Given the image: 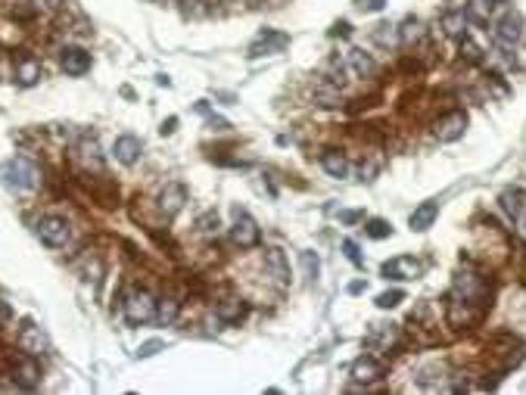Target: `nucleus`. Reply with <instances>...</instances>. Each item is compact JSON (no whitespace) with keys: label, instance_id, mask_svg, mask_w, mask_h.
<instances>
[{"label":"nucleus","instance_id":"7c9ffc66","mask_svg":"<svg viewBox=\"0 0 526 395\" xmlns=\"http://www.w3.org/2000/svg\"><path fill=\"white\" fill-rule=\"evenodd\" d=\"M343 253H346V258H349L352 265H362L364 258H362V253H358V246L352 240H343Z\"/></svg>","mask_w":526,"mask_h":395},{"label":"nucleus","instance_id":"39448f33","mask_svg":"<svg viewBox=\"0 0 526 395\" xmlns=\"http://www.w3.org/2000/svg\"><path fill=\"white\" fill-rule=\"evenodd\" d=\"M230 236H234L237 246L252 249V246H258V236H262V234H258V225L252 221L249 212L234 209V227H230Z\"/></svg>","mask_w":526,"mask_h":395},{"label":"nucleus","instance_id":"412c9836","mask_svg":"<svg viewBox=\"0 0 526 395\" xmlns=\"http://www.w3.org/2000/svg\"><path fill=\"white\" fill-rule=\"evenodd\" d=\"M178 312H181V305H178V299H171V296H165V299H159V302H156V318H159L165 327L175 324Z\"/></svg>","mask_w":526,"mask_h":395},{"label":"nucleus","instance_id":"4be33fe9","mask_svg":"<svg viewBox=\"0 0 526 395\" xmlns=\"http://www.w3.org/2000/svg\"><path fill=\"white\" fill-rule=\"evenodd\" d=\"M349 62H352V69H355L362 78H367V75H374V72H377L374 60L364 53V50H349Z\"/></svg>","mask_w":526,"mask_h":395},{"label":"nucleus","instance_id":"cd10ccee","mask_svg":"<svg viewBox=\"0 0 526 395\" xmlns=\"http://www.w3.org/2000/svg\"><path fill=\"white\" fill-rule=\"evenodd\" d=\"M299 262H302V268H305V277H308V280L318 277V271H321L318 255H315V253H302V255H299Z\"/></svg>","mask_w":526,"mask_h":395},{"label":"nucleus","instance_id":"58836bf2","mask_svg":"<svg viewBox=\"0 0 526 395\" xmlns=\"http://www.w3.org/2000/svg\"><path fill=\"white\" fill-rule=\"evenodd\" d=\"M175 4H193V0H175Z\"/></svg>","mask_w":526,"mask_h":395},{"label":"nucleus","instance_id":"bb28decb","mask_svg":"<svg viewBox=\"0 0 526 395\" xmlns=\"http://www.w3.org/2000/svg\"><path fill=\"white\" fill-rule=\"evenodd\" d=\"M399 302H405V293L402 290H386L377 296V308H395Z\"/></svg>","mask_w":526,"mask_h":395},{"label":"nucleus","instance_id":"f3484780","mask_svg":"<svg viewBox=\"0 0 526 395\" xmlns=\"http://www.w3.org/2000/svg\"><path fill=\"white\" fill-rule=\"evenodd\" d=\"M436 215H439V206L436 203H421L412 212L408 225H412V231H430V227H433V221H436Z\"/></svg>","mask_w":526,"mask_h":395},{"label":"nucleus","instance_id":"0eeeda50","mask_svg":"<svg viewBox=\"0 0 526 395\" xmlns=\"http://www.w3.org/2000/svg\"><path fill=\"white\" fill-rule=\"evenodd\" d=\"M523 34V19L517 13H504V16L495 22V41L501 47H514Z\"/></svg>","mask_w":526,"mask_h":395},{"label":"nucleus","instance_id":"b1692460","mask_svg":"<svg viewBox=\"0 0 526 395\" xmlns=\"http://www.w3.org/2000/svg\"><path fill=\"white\" fill-rule=\"evenodd\" d=\"M442 25H445V34H452V38H464L467 19H464V13H452V16L442 19Z\"/></svg>","mask_w":526,"mask_h":395},{"label":"nucleus","instance_id":"4c0bfd02","mask_svg":"<svg viewBox=\"0 0 526 395\" xmlns=\"http://www.w3.org/2000/svg\"><path fill=\"white\" fill-rule=\"evenodd\" d=\"M520 231H523V234H526V212H523V215H520Z\"/></svg>","mask_w":526,"mask_h":395},{"label":"nucleus","instance_id":"4468645a","mask_svg":"<svg viewBox=\"0 0 526 395\" xmlns=\"http://www.w3.org/2000/svg\"><path fill=\"white\" fill-rule=\"evenodd\" d=\"M63 69L69 75H84L91 69V53H84L81 47H66L63 50Z\"/></svg>","mask_w":526,"mask_h":395},{"label":"nucleus","instance_id":"393cba45","mask_svg":"<svg viewBox=\"0 0 526 395\" xmlns=\"http://www.w3.org/2000/svg\"><path fill=\"white\" fill-rule=\"evenodd\" d=\"M364 231H367V236H374V240H386V236L393 234V225H389V221H383V218H371Z\"/></svg>","mask_w":526,"mask_h":395},{"label":"nucleus","instance_id":"dca6fc26","mask_svg":"<svg viewBox=\"0 0 526 395\" xmlns=\"http://www.w3.org/2000/svg\"><path fill=\"white\" fill-rule=\"evenodd\" d=\"M215 314H218L221 324H240L246 318V305H243V299H225V302H218Z\"/></svg>","mask_w":526,"mask_h":395},{"label":"nucleus","instance_id":"aec40b11","mask_svg":"<svg viewBox=\"0 0 526 395\" xmlns=\"http://www.w3.org/2000/svg\"><path fill=\"white\" fill-rule=\"evenodd\" d=\"M38 78H41V62L32 60V56H22L16 66V81L22 88H32V84H38Z\"/></svg>","mask_w":526,"mask_h":395},{"label":"nucleus","instance_id":"20e7f679","mask_svg":"<svg viewBox=\"0 0 526 395\" xmlns=\"http://www.w3.org/2000/svg\"><path fill=\"white\" fill-rule=\"evenodd\" d=\"M125 318H128V324H147V321H153L156 318V299L150 296V293H131V296L125 299Z\"/></svg>","mask_w":526,"mask_h":395},{"label":"nucleus","instance_id":"6ab92c4d","mask_svg":"<svg viewBox=\"0 0 526 395\" xmlns=\"http://www.w3.org/2000/svg\"><path fill=\"white\" fill-rule=\"evenodd\" d=\"M321 168L327 171L330 178H346L349 175V159H346L343 153H336V149H327V153L321 156Z\"/></svg>","mask_w":526,"mask_h":395},{"label":"nucleus","instance_id":"2eb2a0df","mask_svg":"<svg viewBox=\"0 0 526 395\" xmlns=\"http://www.w3.org/2000/svg\"><path fill=\"white\" fill-rule=\"evenodd\" d=\"M13 380H16L22 389H34L38 386V380H41V370H38V364L32 361V358H22V361L13 368Z\"/></svg>","mask_w":526,"mask_h":395},{"label":"nucleus","instance_id":"e433bc0d","mask_svg":"<svg viewBox=\"0 0 526 395\" xmlns=\"http://www.w3.org/2000/svg\"><path fill=\"white\" fill-rule=\"evenodd\" d=\"M175 125H178V119H169V121L162 125V134H171V131H175Z\"/></svg>","mask_w":526,"mask_h":395},{"label":"nucleus","instance_id":"f03ea898","mask_svg":"<svg viewBox=\"0 0 526 395\" xmlns=\"http://www.w3.org/2000/svg\"><path fill=\"white\" fill-rule=\"evenodd\" d=\"M486 296H489V290L477 274L464 271V274L455 277V293H452V299H458V302H464V305H480V302H486Z\"/></svg>","mask_w":526,"mask_h":395},{"label":"nucleus","instance_id":"c9c22d12","mask_svg":"<svg viewBox=\"0 0 526 395\" xmlns=\"http://www.w3.org/2000/svg\"><path fill=\"white\" fill-rule=\"evenodd\" d=\"M330 34H343V38H346V34H349V22H336V25H334V32H330Z\"/></svg>","mask_w":526,"mask_h":395},{"label":"nucleus","instance_id":"5701e85b","mask_svg":"<svg viewBox=\"0 0 526 395\" xmlns=\"http://www.w3.org/2000/svg\"><path fill=\"white\" fill-rule=\"evenodd\" d=\"M501 206L508 215H514V218H520L523 215V193L520 190H504L501 193Z\"/></svg>","mask_w":526,"mask_h":395},{"label":"nucleus","instance_id":"a211bd4d","mask_svg":"<svg viewBox=\"0 0 526 395\" xmlns=\"http://www.w3.org/2000/svg\"><path fill=\"white\" fill-rule=\"evenodd\" d=\"M489 13H492V0H467L464 4V19L471 25H489Z\"/></svg>","mask_w":526,"mask_h":395},{"label":"nucleus","instance_id":"423d86ee","mask_svg":"<svg viewBox=\"0 0 526 395\" xmlns=\"http://www.w3.org/2000/svg\"><path fill=\"white\" fill-rule=\"evenodd\" d=\"M380 274L386 280H417L423 274V265L412 255H399V258H389L383 268H380Z\"/></svg>","mask_w":526,"mask_h":395},{"label":"nucleus","instance_id":"c85d7f7f","mask_svg":"<svg viewBox=\"0 0 526 395\" xmlns=\"http://www.w3.org/2000/svg\"><path fill=\"white\" fill-rule=\"evenodd\" d=\"M461 56H467V62H480L482 60V50L473 44L471 38H461Z\"/></svg>","mask_w":526,"mask_h":395},{"label":"nucleus","instance_id":"2f4dec72","mask_svg":"<svg viewBox=\"0 0 526 395\" xmlns=\"http://www.w3.org/2000/svg\"><path fill=\"white\" fill-rule=\"evenodd\" d=\"M377 28H380V32H374V41H380V44H389V41H393V34H395L393 25L383 22V25H377Z\"/></svg>","mask_w":526,"mask_h":395},{"label":"nucleus","instance_id":"1a4fd4ad","mask_svg":"<svg viewBox=\"0 0 526 395\" xmlns=\"http://www.w3.org/2000/svg\"><path fill=\"white\" fill-rule=\"evenodd\" d=\"M386 373V368H383V361H377L374 355H362L358 358L355 364H352V380L355 383H374V380H380Z\"/></svg>","mask_w":526,"mask_h":395},{"label":"nucleus","instance_id":"9b49d317","mask_svg":"<svg viewBox=\"0 0 526 395\" xmlns=\"http://www.w3.org/2000/svg\"><path fill=\"white\" fill-rule=\"evenodd\" d=\"M140 153H143V143L134 138V134H121V138L112 143V156L121 165H134L140 159Z\"/></svg>","mask_w":526,"mask_h":395},{"label":"nucleus","instance_id":"c756f323","mask_svg":"<svg viewBox=\"0 0 526 395\" xmlns=\"http://www.w3.org/2000/svg\"><path fill=\"white\" fill-rule=\"evenodd\" d=\"M199 231H203V234H218V215H215V212L203 215V218H199Z\"/></svg>","mask_w":526,"mask_h":395},{"label":"nucleus","instance_id":"ddd939ff","mask_svg":"<svg viewBox=\"0 0 526 395\" xmlns=\"http://www.w3.org/2000/svg\"><path fill=\"white\" fill-rule=\"evenodd\" d=\"M184 203H187V190H184V184H165V190L159 193V209L169 215H178L184 209Z\"/></svg>","mask_w":526,"mask_h":395},{"label":"nucleus","instance_id":"f704fd0d","mask_svg":"<svg viewBox=\"0 0 526 395\" xmlns=\"http://www.w3.org/2000/svg\"><path fill=\"white\" fill-rule=\"evenodd\" d=\"M340 218L346 221V225H352V221H358V218H362V212H340Z\"/></svg>","mask_w":526,"mask_h":395},{"label":"nucleus","instance_id":"473e14b6","mask_svg":"<svg viewBox=\"0 0 526 395\" xmlns=\"http://www.w3.org/2000/svg\"><path fill=\"white\" fill-rule=\"evenodd\" d=\"M383 4H386V0H358V10L377 13V10H383Z\"/></svg>","mask_w":526,"mask_h":395},{"label":"nucleus","instance_id":"a878e982","mask_svg":"<svg viewBox=\"0 0 526 395\" xmlns=\"http://www.w3.org/2000/svg\"><path fill=\"white\" fill-rule=\"evenodd\" d=\"M399 38H402V44H414V41L421 38V22H417V19H405Z\"/></svg>","mask_w":526,"mask_h":395},{"label":"nucleus","instance_id":"f257e3e1","mask_svg":"<svg viewBox=\"0 0 526 395\" xmlns=\"http://www.w3.org/2000/svg\"><path fill=\"white\" fill-rule=\"evenodd\" d=\"M0 178H4V184L10 187V190H34L38 187V168H34V162H28L25 156H16V159H10L0 168Z\"/></svg>","mask_w":526,"mask_h":395},{"label":"nucleus","instance_id":"72a5a7b5","mask_svg":"<svg viewBox=\"0 0 526 395\" xmlns=\"http://www.w3.org/2000/svg\"><path fill=\"white\" fill-rule=\"evenodd\" d=\"M156 349H162L159 340H153V342H147V346H140L138 355H140V358H150V355H156Z\"/></svg>","mask_w":526,"mask_h":395},{"label":"nucleus","instance_id":"ea45409f","mask_svg":"<svg viewBox=\"0 0 526 395\" xmlns=\"http://www.w3.org/2000/svg\"><path fill=\"white\" fill-rule=\"evenodd\" d=\"M492 4H508V0H492Z\"/></svg>","mask_w":526,"mask_h":395},{"label":"nucleus","instance_id":"f8f14e48","mask_svg":"<svg viewBox=\"0 0 526 395\" xmlns=\"http://www.w3.org/2000/svg\"><path fill=\"white\" fill-rule=\"evenodd\" d=\"M265 271H268L277 286L290 283V265H287V255L280 253V249H268V253H265Z\"/></svg>","mask_w":526,"mask_h":395},{"label":"nucleus","instance_id":"7ed1b4c3","mask_svg":"<svg viewBox=\"0 0 526 395\" xmlns=\"http://www.w3.org/2000/svg\"><path fill=\"white\" fill-rule=\"evenodd\" d=\"M38 236H41V243L50 249H60V246H66L69 243V221L66 218H60V215H47V218H41L38 221Z\"/></svg>","mask_w":526,"mask_h":395},{"label":"nucleus","instance_id":"6e6552de","mask_svg":"<svg viewBox=\"0 0 526 395\" xmlns=\"http://www.w3.org/2000/svg\"><path fill=\"white\" fill-rule=\"evenodd\" d=\"M464 128H467V116L464 112H449V116H442L436 121V128H433V134H436V140H442V143H452V140H458L461 134H464Z\"/></svg>","mask_w":526,"mask_h":395},{"label":"nucleus","instance_id":"9d476101","mask_svg":"<svg viewBox=\"0 0 526 395\" xmlns=\"http://www.w3.org/2000/svg\"><path fill=\"white\" fill-rule=\"evenodd\" d=\"M287 44H290V38L280 32H271V28H265L262 34H258L256 41H252L249 47V56H262V53H280Z\"/></svg>","mask_w":526,"mask_h":395}]
</instances>
